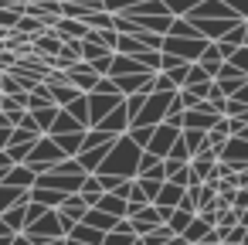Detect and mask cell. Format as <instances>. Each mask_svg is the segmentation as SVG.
Returning a JSON list of instances; mask_svg holds the SVG:
<instances>
[{"label":"cell","instance_id":"obj_1","mask_svg":"<svg viewBox=\"0 0 248 245\" xmlns=\"http://www.w3.org/2000/svg\"><path fill=\"white\" fill-rule=\"evenodd\" d=\"M204 48H207V38H201V34H194V38H173V34H167L160 51L163 55H173L180 62H197L204 55Z\"/></svg>","mask_w":248,"mask_h":245},{"label":"cell","instance_id":"obj_2","mask_svg":"<svg viewBox=\"0 0 248 245\" xmlns=\"http://www.w3.org/2000/svg\"><path fill=\"white\" fill-rule=\"evenodd\" d=\"M65 75H68V85H75V89H78V92H85V96H89V92H95V85L102 82V75H99V72H95L89 62L72 65Z\"/></svg>","mask_w":248,"mask_h":245},{"label":"cell","instance_id":"obj_3","mask_svg":"<svg viewBox=\"0 0 248 245\" xmlns=\"http://www.w3.org/2000/svg\"><path fill=\"white\" fill-rule=\"evenodd\" d=\"M180 140V130H173V126H167V123H156L153 126V133H150V143H146V150L150 153H156V157H167L170 150H173V143Z\"/></svg>","mask_w":248,"mask_h":245},{"label":"cell","instance_id":"obj_4","mask_svg":"<svg viewBox=\"0 0 248 245\" xmlns=\"http://www.w3.org/2000/svg\"><path fill=\"white\" fill-rule=\"evenodd\" d=\"M51 31L62 38V41H82V38H89V24L85 21H78V17H58L55 24H51Z\"/></svg>","mask_w":248,"mask_h":245},{"label":"cell","instance_id":"obj_5","mask_svg":"<svg viewBox=\"0 0 248 245\" xmlns=\"http://www.w3.org/2000/svg\"><path fill=\"white\" fill-rule=\"evenodd\" d=\"M129 225H133L136 235H146V231H153L156 225H163V214H160L156 204H146V208H140V211L129 214Z\"/></svg>","mask_w":248,"mask_h":245},{"label":"cell","instance_id":"obj_6","mask_svg":"<svg viewBox=\"0 0 248 245\" xmlns=\"http://www.w3.org/2000/svg\"><path fill=\"white\" fill-rule=\"evenodd\" d=\"M197 65H201L211 79H217V72L224 68V58H221V51H217V45H214V41H207V48H204V55L197 58Z\"/></svg>","mask_w":248,"mask_h":245},{"label":"cell","instance_id":"obj_7","mask_svg":"<svg viewBox=\"0 0 248 245\" xmlns=\"http://www.w3.org/2000/svg\"><path fill=\"white\" fill-rule=\"evenodd\" d=\"M214 163H217V153H214V150H207V147H204L201 153H194V157H190V167L201 174V180H207V177L214 174Z\"/></svg>","mask_w":248,"mask_h":245},{"label":"cell","instance_id":"obj_8","mask_svg":"<svg viewBox=\"0 0 248 245\" xmlns=\"http://www.w3.org/2000/svg\"><path fill=\"white\" fill-rule=\"evenodd\" d=\"M45 106H55V99H51V89H48L45 82H38V85L28 92V99H24V109H45Z\"/></svg>","mask_w":248,"mask_h":245},{"label":"cell","instance_id":"obj_9","mask_svg":"<svg viewBox=\"0 0 248 245\" xmlns=\"http://www.w3.org/2000/svg\"><path fill=\"white\" fill-rule=\"evenodd\" d=\"M14 31H21V34H28V38L34 41L38 34H45V31H48V21H41V17H31V14H21V21L14 24Z\"/></svg>","mask_w":248,"mask_h":245},{"label":"cell","instance_id":"obj_10","mask_svg":"<svg viewBox=\"0 0 248 245\" xmlns=\"http://www.w3.org/2000/svg\"><path fill=\"white\" fill-rule=\"evenodd\" d=\"M180 140H184V147H187V153L194 157V153H201L204 147H207V130H180Z\"/></svg>","mask_w":248,"mask_h":245},{"label":"cell","instance_id":"obj_11","mask_svg":"<svg viewBox=\"0 0 248 245\" xmlns=\"http://www.w3.org/2000/svg\"><path fill=\"white\" fill-rule=\"evenodd\" d=\"M211 82H214V79H211L197 62H190V65H187V79H184V85H187V89H204V85H211ZM184 85H180V89H184Z\"/></svg>","mask_w":248,"mask_h":245},{"label":"cell","instance_id":"obj_12","mask_svg":"<svg viewBox=\"0 0 248 245\" xmlns=\"http://www.w3.org/2000/svg\"><path fill=\"white\" fill-rule=\"evenodd\" d=\"M65 109H68V113H72V116H75L82 126H92V123H89V96H85V92H82L78 99H72Z\"/></svg>","mask_w":248,"mask_h":245},{"label":"cell","instance_id":"obj_13","mask_svg":"<svg viewBox=\"0 0 248 245\" xmlns=\"http://www.w3.org/2000/svg\"><path fill=\"white\" fill-rule=\"evenodd\" d=\"M190 221H194V214H190V211H184V208H173V211L167 214V225H170V228H173L177 235H184Z\"/></svg>","mask_w":248,"mask_h":245},{"label":"cell","instance_id":"obj_14","mask_svg":"<svg viewBox=\"0 0 248 245\" xmlns=\"http://www.w3.org/2000/svg\"><path fill=\"white\" fill-rule=\"evenodd\" d=\"M78 96H82V92H78L75 85H68V82L51 89V99H55V106H68V102H72V99H78Z\"/></svg>","mask_w":248,"mask_h":245},{"label":"cell","instance_id":"obj_15","mask_svg":"<svg viewBox=\"0 0 248 245\" xmlns=\"http://www.w3.org/2000/svg\"><path fill=\"white\" fill-rule=\"evenodd\" d=\"M136 184H140V191H143L150 201H156V194L163 191V180H156V177H136Z\"/></svg>","mask_w":248,"mask_h":245},{"label":"cell","instance_id":"obj_16","mask_svg":"<svg viewBox=\"0 0 248 245\" xmlns=\"http://www.w3.org/2000/svg\"><path fill=\"white\" fill-rule=\"evenodd\" d=\"M136 4H143V0H106V11L109 14H129Z\"/></svg>","mask_w":248,"mask_h":245},{"label":"cell","instance_id":"obj_17","mask_svg":"<svg viewBox=\"0 0 248 245\" xmlns=\"http://www.w3.org/2000/svg\"><path fill=\"white\" fill-rule=\"evenodd\" d=\"M204 99H207L217 113H221V109H224V102H228V96L221 92V85H217V82H211V89H207V96H204Z\"/></svg>","mask_w":248,"mask_h":245},{"label":"cell","instance_id":"obj_18","mask_svg":"<svg viewBox=\"0 0 248 245\" xmlns=\"http://www.w3.org/2000/svg\"><path fill=\"white\" fill-rule=\"evenodd\" d=\"M228 4V11L234 14V17H245L248 21V0H224Z\"/></svg>","mask_w":248,"mask_h":245},{"label":"cell","instance_id":"obj_19","mask_svg":"<svg viewBox=\"0 0 248 245\" xmlns=\"http://www.w3.org/2000/svg\"><path fill=\"white\" fill-rule=\"evenodd\" d=\"M238 245H248V228H245V235H241V242Z\"/></svg>","mask_w":248,"mask_h":245},{"label":"cell","instance_id":"obj_20","mask_svg":"<svg viewBox=\"0 0 248 245\" xmlns=\"http://www.w3.org/2000/svg\"><path fill=\"white\" fill-rule=\"evenodd\" d=\"M245 45H248V21H245Z\"/></svg>","mask_w":248,"mask_h":245},{"label":"cell","instance_id":"obj_21","mask_svg":"<svg viewBox=\"0 0 248 245\" xmlns=\"http://www.w3.org/2000/svg\"><path fill=\"white\" fill-rule=\"evenodd\" d=\"M221 245H238V242H228V238H224V242H221Z\"/></svg>","mask_w":248,"mask_h":245}]
</instances>
